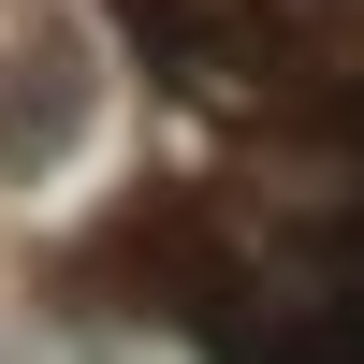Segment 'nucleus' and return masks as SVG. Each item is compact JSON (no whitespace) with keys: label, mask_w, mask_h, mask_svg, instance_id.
I'll use <instances>...</instances> for the list:
<instances>
[{"label":"nucleus","mask_w":364,"mask_h":364,"mask_svg":"<svg viewBox=\"0 0 364 364\" xmlns=\"http://www.w3.org/2000/svg\"><path fill=\"white\" fill-rule=\"evenodd\" d=\"M132 306H161L204 364H364V146L321 190H175L146 219H117Z\"/></svg>","instance_id":"1"},{"label":"nucleus","mask_w":364,"mask_h":364,"mask_svg":"<svg viewBox=\"0 0 364 364\" xmlns=\"http://www.w3.org/2000/svg\"><path fill=\"white\" fill-rule=\"evenodd\" d=\"M87 102H102L87 29H29V44L0 58V190H29V175H58V161H73Z\"/></svg>","instance_id":"2"}]
</instances>
